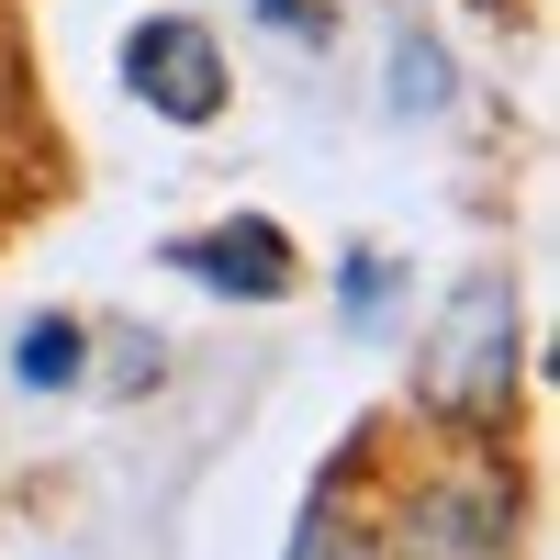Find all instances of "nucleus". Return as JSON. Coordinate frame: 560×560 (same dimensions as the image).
<instances>
[{"label": "nucleus", "instance_id": "obj_1", "mask_svg": "<svg viewBox=\"0 0 560 560\" xmlns=\"http://www.w3.org/2000/svg\"><path fill=\"white\" fill-rule=\"evenodd\" d=\"M516 292L504 280H459L448 314L427 325V348H415V404L438 415V427L459 438H482L504 427V404H516Z\"/></svg>", "mask_w": 560, "mask_h": 560}, {"label": "nucleus", "instance_id": "obj_2", "mask_svg": "<svg viewBox=\"0 0 560 560\" xmlns=\"http://www.w3.org/2000/svg\"><path fill=\"white\" fill-rule=\"evenodd\" d=\"M124 79H135V102H147V113H168V124H213V113H224V79H236V68H224L213 23L158 12V23H135Z\"/></svg>", "mask_w": 560, "mask_h": 560}, {"label": "nucleus", "instance_id": "obj_3", "mask_svg": "<svg viewBox=\"0 0 560 560\" xmlns=\"http://www.w3.org/2000/svg\"><path fill=\"white\" fill-rule=\"evenodd\" d=\"M504 549H516V482L493 471H459L404 516V560H504Z\"/></svg>", "mask_w": 560, "mask_h": 560}, {"label": "nucleus", "instance_id": "obj_4", "mask_svg": "<svg viewBox=\"0 0 560 560\" xmlns=\"http://www.w3.org/2000/svg\"><path fill=\"white\" fill-rule=\"evenodd\" d=\"M191 280H213V292H247V303H280L292 292V258H280L269 224H224V236H179L168 247Z\"/></svg>", "mask_w": 560, "mask_h": 560}, {"label": "nucleus", "instance_id": "obj_5", "mask_svg": "<svg viewBox=\"0 0 560 560\" xmlns=\"http://www.w3.org/2000/svg\"><path fill=\"white\" fill-rule=\"evenodd\" d=\"M79 359H90V337H79L68 314H45V325L12 337V382H23V393H57V382H79Z\"/></svg>", "mask_w": 560, "mask_h": 560}, {"label": "nucleus", "instance_id": "obj_6", "mask_svg": "<svg viewBox=\"0 0 560 560\" xmlns=\"http://www.w3.org/2000/svg\"><path fill=\"white\" fill-rule=\"evenodd\" d=\"M292 560H382V549H370V527L348 516L337 493H314V516H303V538H292Z\"/></svg>", "mask_w": 560, "mask_h": 560}, {"label": "nucleus", "instance_id": "obj_7", "mask_svg": "<svg viewBox=\"0 0 560 560\" xmlns=\"http://www.w3.org/2000/svg\"><path fill=\"white\" fill-rule=\"evenodd\" d=\"M393 57H404V68H393V102H404V113H438V102H448V68H438V45H427V34H404Z\"/></svg>", "mask_w": 560, "mask_h": 560}]
</instances>
